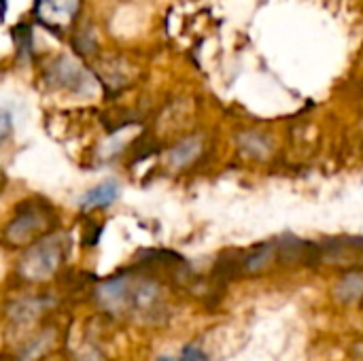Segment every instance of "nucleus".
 I'll return each instance as SVG.
<instances>
[{
  "instance_id": "1a4fd4ad",
  "label": "nucleus",
  "mask_w": 363,
  "mask_h": 361,
  "mask_svg": "<svg viewBox=\"0 0 363 361\" xmlns=\"http://www.w3.org/2000/svg\"><path fill=\"white\" fill-rule=\"evenodd\" d=\"M13 36H15L17 53H19L21 57H28V55L32 53V30H30L26 23H19V26H15Z\"/></svg>"
},
{
  "instance_id": "39448f33",
  "label": "nucleus",
  "mask_w": 363,
  "mask_h": 361,
  "mask_svg": "<svg viewBox=\"0 0 363 361\" xmlns=\"http://www.w3.org/2000/svg\"><path fill=\"white\" fill-rule=\"evenodd\" d=\"M119 198V183L108 179L102 181L100 185H96L94 189L85 191L79 198V206L81 209H98V206H108Z\"/></svg>"
},
{
  "instance_id": "423d86ee",
  "label": "nucleus",
  "mask_w": 363,
  "mask_h": 361,
  "mask_svg": "<svg viewBox=\"0 0 363 361\" xmlns=\"http://www.w3.org/2000/svg\"><path fill=\"white\" fill-rule=\"evenodd\" d=\"M200 151H202L200 138H198V136H189V138L181 140V143L170 151L168 162H170L172 168H185V166H189V164L200 155Z\"/></svg>"
},
{
  "instance_id": "f03ea898",
  "label": "nucleus",
  "mask_w": 363,
  "mask_h": 361,
  "mask_svg": "<svg viewBox=\"0 0 363 361\" xmlns=\"http://www.w3.org/2000/svg\"><path fill=\"white\" fill-rule=\"evenodd\" d=\"M64 255H66V243L60 236L43 238L23 255L19 264V274L26 277L28 281L47 279L64 262Z\"/></svg>"
},
{
  "instance_id": "f257e3e1",
  "label": "nucleus",
  "mask_w": 363,
  "mask_h": 361,
  "mask_svg": "<svg viewBox=\"0 0 363 361\" xmlns=\"http://www.w3.org/2000/svg\"><path fill=\"white\" fill-rule=\"evenodd\" d=\"M160 291L149 281H134L132 277L119 274L104 281L98 289V302L111 313L125 311H149L155 309Z\"/></svg>"
},
{
  "instance_id": "9d476101",
  "label": "nucleus",
  "mask_w": 363,
  "mask_h": 361,
  "mask_svg": "<svg viewBox=\"0 0 363 361\" xmlns=\"http://www.w3.org/2000/svg\"><path fill=\"white\" fill-rule=\"evenodd\" d=\"M181 361H211L198 345H187L181 353Z\"/></svg>"
},
{
  "instance_id": "6e6552de",
  "label": "nucleus",
  "mask_w": 363,
  "mask_h": 361,
  "mask_svg": "<svg viewBox=\"0 0 363 361\" xmlns=\"http://www.w3.org/2000/svg\"><path fill=\"white\" fill-rule=\"evenodd\" d=\"M272 257H274V245H259L251 255L245 257V270L259 272L272 262Z\"/></svg>"
},
{
  "instance_id": "0eeeda50",
  "label": "nucleus",
  "mask_w": 363,
  "mask_h": 361,
  "mask_svg": "<svg viewBox=\"0 0 363 361\" xmlns=\"http://www.w3.org/2000/svg\"><path fill=\"white\" fill-rule=\"evenodd\" d=\"M336 296L340 302H355L363 296V274L362 272H351L347 277L340 279L338 287H336Z\"/></svg>"
},
{
  "instance_id": "9b49d317",
  "label": "nucleus",
  "mask_w": 363,
  "mask_h": 361,
  "mask_svg": "<svg viewBox=\"0 0 363 361\" xmlns=\"http://www.w3.org/2000/svg\"><path fill=\"white\" fill-rule=\"evenodd\" d=\"M9 128H11V123H9V113L4 111V113H2V136L9 134Z\"/></svg>"
},
{
  "instance_id": "20e7f679",
  "label": "nucleus",
  "mask_w": 363,
  "mask_h": 361,
  "mask_svg": "<svg viewBox=\"0 0 363 361\" xmlns=\"http://www.w3.org/2000/svg\"><path fill=\"white\" fill-rule=\"evenodd\" d=\"M45 226H47V219L38 206L21 204L19 211L15 213V219L6 228V238L13 243H26V238H30L32 234H36Z\"/></svg>"
},
{
  "instance_id": "7ed1b4c3",
  "label": "nucleus",
  "mask_w": 363,
  "mask_h": 361,
  "mask_svg": "<svg viewBox=\"0 0 363 361\" xmlns=\"http://www.w3.org/2000/svg\"><path fill=\"white\" fill-rule=\"evenodd\" d=\"M79 9L81 0H34L36 21L57 36L74 21Z\"/></svg>"
},
{
  "instance_id": "f8f14e48",
  "label": "nucleus",
  "mask_w": 363,
  "mask_h": 361,
  "mask_svg": "<svg viewBox=\"0 0 363 361\" xmlns=\"http://www.w3.org/2000/svg\"><path fill=\"white\" fill-rule=\"evenodd\" d=\"M157 361H174V360H172V357H166V355H164V357H160Z\"/></svg>"
}]
</instances>
